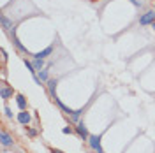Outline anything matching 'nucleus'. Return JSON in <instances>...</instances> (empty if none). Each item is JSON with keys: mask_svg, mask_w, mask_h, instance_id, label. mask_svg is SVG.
Listing matches in <instances>:
<instances>
[{"mask_svg": "<svg viewBox=\"0 0 155 153\" xmlns=\"http://www.w3.org/2000/svg\"><path fill=\"white\" fill-rule=\"evenodd\" d=\"M88 143L97 153H104L102 146H101V135H88Z\"/></svg>", "mask_w": 155, "mask_h": 153, "instance_id": "1", "label": "nucleus"}, {"mask_svg": "<svg viewBox=\"0 0 155 153\" xmlns=\"http://www.w3.org/2000/svg\"><path fill=\"white\" fill-rule=\"evenodd\" d=\"M155 21V12L153 11H148V12H145L143 16H141V19H139V25H150V23H153Z\"/></svg>", "mask_w": 155, "mask_h": 153, "instance_id": "2", "label": "nucleus"}, {"mask_svg": "<svg viewBox=\"0 0 155 153\" xmlns=\"http://www.w3.org/2000/svg\"><path fill=\"white\" fill-rule=\"evenodd\" d=\"M76 132L79 135H81V137H83V139H88V130H87V127H85V123H83V122H79V123H78V127H76Z\"/></svg>", "mask_w": 155, "mask_h": 153, "instance_id": "3", "label": "nucleus"}, {"mask_svg": "<svg viewBox=\"0 0 155 153\" xmlns=\"http://www.w3.org/2000/svg\"><path fill=\"white\" fill-rule=\"evenodd\" d=\"M18 122L21 125H28L30 123V115L27 113V111H21V113L18 115Z\"/></svg>", "mask_w": 155, "mask_h": 153, "instance_id": "4", "label": "nucleus"}, {"mask_svg": "<svg viewBox=\"0 0 155 153\" xmlns=\"http://www.w3.org/2000/svg\"><path fill=\"white\" fill-rule=\"evenodd\" d=\"M53 99H55V102H57V104L60 106V109H62V111H64V113H67V115H72V113H74V111H72V109H71V107H67V106L64 104V102H62V100H60V99H58L57 95H53Z\"/></svg>", "mask_w": 155, "mask_h": 153, "instance_id": "5", "label": "nucleus"}, {"mask_svg": "<svg viewBox=\"0 0 155 153\" xmlns=\"http://www.w3.org/2000/svg\"><path fill=\"white\" fill-rule=\"evenodd\" d=\"M53 53V46H48L46 49H42V51H39V53H35L34 57L35 58H46V57H49Z\"/></svg>", "mask_w": 155, "mask_h": 153, "instance_id": "6", "label": "nucleus"}, {"mask_svg": "<svg viewBox=\"0 0 155 153\" xmlns=\"http://www.w3.org/2000/svg\"><path fill=\"white\" fill-rule=\"evenodd\" d=\"M16 104H18V107L21 111H25L27 109V99L23 95H16Z\"/></svg>", "mask_w": 155, "mask_h": 153, "instance_id": "7", "label": "nucleus"}, {"mask_svg": "<svg viewBox=\"0 0 155 153\" xmlns=\"http://www.w3.org/2000/svg\"><path fill=\"white\" fill-rule=\"evenodd\" d=\"M12 143H14V141H12V137L4 130V132H2V144H4V146H11Z\"/></svg>", "mask_w": 155, "mask_h": 153, "instance_id": "8", "label": "nucleus"}, {"mask_svg": "<svg viewBox=\"0 0 155 153\" xmlns=\"http://www.w3.org/2000/svg\"><path fill=\"white\" fill-rule=\"evenodd\" d=\"M2 27H4V30H11L12 28V23H11V19L7 18L5 14L2 16Z\"/></svg>", "mask_w": 155, "mask_h": 153, "instance_id": "9", "label": "nucleus"}, {"mask_svg": "<svg viewBox=\"0 0 155 153\" xmlns=\"http://www.w3.org/2000/svg\"><path fill=\"white\" fill-rule=\"evenodd\" d=\"M58 81L57 79H48V88H49V93L51 95H55V88H57Z\"/></svg>", "mask_w": 155, "mask_h": 153, "instance_id": "10", "label": "nucleus"}, {"mask_svg": "<svg viewBox=\"0 0 155 153\" xmlns=\"http://www.w3.org/2000/svg\"><path fill=\"white\" fill-rule=\"evenodd\" d=\"M32 63H34V69H35L37 72H39V70H42V67H44V62H42V58H35Z\"/></svg>", "mask_w": 155, "mask_h": 153, "instance_id": "11", "label": "nucleus"}, {"mask_svg": "<svg viewBox=\"0 0 155 153\" xmlns=\"http://www.w3.org/2000/svg\"><path fill=\"white\" fill-rule=\"evenodd\" d=\"M0 93H2V99H9V97L12 95V90H11V88H7V86H2Z\"/></svg>", "mask_w": 155, "mask_h": 153, "instance_id": "12", "label": "nucleus"}, {"mask_svg": "<svg viewBox=\"0 0 155 153\" xmlns=\"http://www.w3.org/2000/svg\"><path fill=\"white\" fill-rule=\"evenodd\" d=\"M83 115V109H78V111H74L72 115H71V118H72V122H76V123H79V116Z\"/></svg>", "mask_w": 155, "mask_h": 153, "instance_id": "13", "label": "nucleus"}, {"mask_svg": "<svg viewBox=\"0 0 155 153\" xmlns=\"http://www.w3.org/2000/svg\"><path fill=\"white\" fill-rule=\"evenodd\" d=\"M39 79H41V81H48V79H49V77H48V70H46V69L39 70Z\"/></svg>", "mask_w": 155, "mask_h": 153, "instance_id": "14", "label": "nucleus"}, {"mask_svg": "<svg viewBox=\"0 0 155 153\" xmlns=\"http://www.w3.org/2000/svg\"><path fill=\"white\" fill-rule=\"evenodd\" d=\"M25 65H27V69H28V70L32 72V74H34V76H35V72H37V70L34 69V63H32V62H28V60L25 58Z\"/></svg>", "mask_w": 155, "mask_h": 153, "instance_id": "15", "label": "nucleus"}, {"mask_svg": "<svg viewBox=\"0 0 155 153\" xmlns=\"http://www.w3.org/2000/svg\"><path fill=\"white\" fill-rule=\"evenodd\" d=\"M14 44H16V48H18L19 51H27V49H25V48H23V46H21V42H19V41H18V39H16V37H14Z\"/></svg>", "mask_w": 155, "mask_h": 153, "instance_id": "16", "label": "nucleus"}, {"mask_svg": "<svg viewBox=\"0 0 155 153\" xmlns=\"http://www.w3.org/2000/svg\"><path fill=\"white\" fill-rule=\"evenodd\" d=\"M4 111H5V116H7V118H11V116H12V113H11L9 107H4Z\"/></svg>", "mask_w": 155, "mask_h": 153, "instance_id": "17", "label": "nucleus"}, {"mask_svg": "<svg viewBox=\"0 0 155 153\" xmlns=\"http://www.w3.org/2000/svg\"><path fill=\"white\" fill-rule=\"evenodd\" d=\"M62 134H71V129H69V127H64V129H62Z\"/></svg>", "mask_w": 155, "mask_h": 153, "instance_id": "18", "label": "nucleus"}, {"mask_svg": "<svg viewBox=\"0 0 155 153\" xmlns=\"http://www.w3.org/2000/svg\"><path fill=\"white\" fill-rule=\"evenodd\" d=\"M28 134H30V135H35V134H37V132H35L34 129H28Z\"/></svg>", "mask_w": 155, "mask_h": 153, "instance_id": "19", "label": "nucleus"}, {"mask_svg": "<svg viewBox=\"0 0 155 153\" xmlns=\"http://www.w3.org/2000/svg\"><path fill=\"white\" fill-rule=\"evenodd\" d=\"M51 153H62L60 150H51Z\"/></svg>", "mask_w": 155, "mask_h": 153, "instance_id": "20", "label": "nucleus"}, {"mask_svg": "<svg viewBox=\"0 0 155 153\" xmlns=\"http://www.w3.org/2000/svg\"><path fill=\"white\" fill-rule=\"evenodd\" d=\"M152 25H153V28H155V21H153V23H152Z\"/></svg>", "mask_w": 155, "mask_h": 153, "instance_id": "21", "label": "nucleus"}]
</instances>
